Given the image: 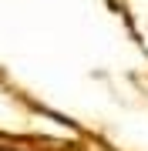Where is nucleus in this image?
I'll list each match as a JSON object with an SVG mask.
<instances>
[]
</instances>
